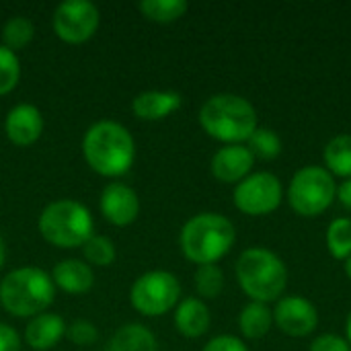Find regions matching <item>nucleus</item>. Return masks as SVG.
Masks as SVG:
<instances>
[{
	"mask_svg": "<svg viewBox=\"0 0 351 351\" xmlns=\"http://www.w3.org/2000/svg\"><path fill=\"white\" fill-rule=\"evenodd\" d=\"M86 165L103 177L125 175L136 158V142L125 125L103 119L93 123L82 138Z\"/></svg>",
	"mask_w": 351,
	"mask_h": 351,
	"instance_id": "nucleus-1",
	"label": "nucleus"
},
{
	"mask_svg": "<svg viewBox=\"0 0 351 351\" xmlns=\"http://www.w3.org/2000/svg\"><path fill=\"white\" fill-rule=\"evenodd\" d=\"M56 298V286L47 271L39 267H19L0 282V304L19 319H33L45 313Z\"/></svg>",
	"mask_w": 351,
	"mask_h": 351,
	"instance_id": "nucleus-2",
	"label": "nucleus"
},
{
	"mask_svg": "<svg viewBox=\"0 0 351 351\" xmlns=\"http://www.w3.org/2000/svg\"><path fill=\"white\" fill-rule=\"evenodd\" d=\"M199 123L208 136L220 142L241 144L257 130V111L245 97L222 93L202 105Z\"/></svg>",
	"mask_w": 351,
	"mask_h": 351,
	"instance_id": "nucleus-3",
	"label": "nucleus"
},
{
	"mask_svg": "<svg viewBox=\"0 0 351 351\" xmlns=\"http://www.w3.org/2000/svg\"><path fill=\"white\" fill-rule=\"evenodd\" d=\"M234 239V226L226 216L204 212L185 222L179 245L189 261L197 265H210L232 249Z\"/></svg>",
	"mask_w": 351,
	"mask_h": 351,
	"instance_id": "nucleus-4",
	"label": "nucleus"
},
{
	"mask_svg": "<svg viewBox=\"0 0 351 351\" xmlns=\"http://www.w3.org/2000/svg\"><path fill=\"white\" fill-rule=\"evenodd\" d=\"M237 280L253 302L267 304L284 294L288 284V269L269 249L253 247L241 253L237 261Z\"/></svg>",
	"mask_w": 351,
	"mask_h": 351,
	"instance_id": "nucleus-5",
	"label": "nucleus"
},
{
	"mask_svg": "<svg viewBox=\"0 0 351 351\" xmlns=\"http://www.w3.org/2000/svg\"><path fill=\"white\" fill-rule=\"evenodd\" d=\"M93 214L86 206L74 199H58L39 214L41 237L58 249L82 247L93 237Z\"/></svg>",
	"mask_w": 351,
	"mask_h": 351,
	"instance_id": "nucleus-6",
	"label": "nucleus"
},
{
	"mask_svg": "<svg viewBox=\"0 0 351 351\" xmlns=\"http://www.w3.org/2000/svg\"><path fill=\"white\" fill-rule=\"evenodd\" d=\"M335 195L337 185L333 181V175L323 167H304L296 171L288 189L292 210L308 218L323 214L333 204Z\"/></svg>",
	"mask_w": 351,
	"mask_h": 351,
	"instance_id": "nucleus-7",
	"label": "nucleus"
},
{
	"mask_svg": "<svg viewBox=\"0 0 351 351\" xmlns=\"http://www.w3.org/2000/svg\"><path fill=\"white\" fill-rule=\"evenodd\" d=\"M181 284L171 271L154 269L142 274L130 290L132 306L144 317H160L177 306Z\"/></svg>",
	"mask_w": 351,
	"mask_h": 351,
	"instance_id": "nucleus-8",
	"label": "nucleus"
},
{
	"mask_svg": "<svg viewBox=\"0 0 351 351\" xmlns=\"http://www.w3.org/2000/svg\"><path fill=\"white\" fill-rule=\"evenodd\" d=\"M282 204V183L271 173L245 177L234 189V206L249 216H265Z\"/></svg>",
	"mask_w": 351,
	"mask_h": 351,
	"instance_id": "nucleus-9",
	"label": "nucleus"
},
{
	"mask_svg": "<svg viewBox=\"0 0 351 351\" xmlns=\"http://www.w3.org/2000/svg\"><path fill=\"white\" fill-rule=\"evenodd\" d=\"M101 12L88 0H66L53 12V31L66 43H84L99 29Z\"/></svg>",
	"mask_w": 351,
	"mask_h": 351,
	"instance_id": "nucleus-10",
	"label": "nucleus"
},
{
	"mask_svg": "<svg viewBox=\"0 0 351 351\" xmlns=\"http://www.w3.org/2000/svg\"><path fill=\"white\" fill-rule=\"evenodd\" d=\"M274 321L290 337H306L319 325L317 306L302 296H286L274 311Z\"/></svg>",
	"mask_w": 351,
	"mask_h": 351,
	"instance_id": "nucleus-11",
	"label": "nucleus"
},
{
	"mask_svg": "<svg viewBox=\"0 0 351 351\" xmlns=\"http://www.w3.org/2000/svg\"><path fill=\"white\" fill-rule=\"evenodd\" d=\"M99 208H101L103 218L109 224L130 226L132 222H136L140 214V199H138V193L130 185L113 181L103 189Z\"/></svg>",
	"mask_w": 351,
	"mask_h": 351,
	"instance_id": "nucleus-12",
	"label": "nucleus"
},
{
	"mask_svg": "<svg viewBox=\"0 0 351 351\" xmlns=\"http://www.w3.org/2000/svg\"><path fill=\"white\" fill-rule=\"evenodd\" d=\"M43 125L45 123H43L41 111L35 105H29V103L14 105L8 111L6 121H4V130H6L8 140L14 146H21V148L35 144L43 134Z\"/></svg>",
	"mask_w": 351,
	"mask_h": 351,
	"instance_id": "nucleus-13",
	"label": "nucleus"
},
{
	"mask_svg": "<svg viewBox=\"0 0 351 351\" xmlns=\"http://www.w3.org/2000/svg\"><path fill=\"white\" fill-rule=\"evenodd\" d=\"M255 156L243 144H228L212 158V175L222 183H241L249 177Z\"/></svg>",
	"mask_w": 351,
	"mask_h": 351,
	"instance_id": "nucleus-14",
	"label": "nucleus"
},
{
	"mask_svg": "<svg viewBox=\"0 0 351 351\" xmlns=\"http://www.w3.org/2000/svg\"><path fill=\"white\" fill-rule=\"evenodd\" d=\"M183 103V97L175 90H144L132 101V111L138 119L158 121L175 113Z\"/></svg>",
	"mask_w": 351,
	"mask_h": 351,
	"instance_id": "nucleus-15",
	"label": "nucleus"
},
{
	"mask_svg": "<svg viewBox=\"0 0 351 351\" xmlns=\"http://www.w3.org/2000/svg\"><path fill=\"white\" fill-rule=\"evenodd\" d=\"M66 335V323L60 315L41 313L33 317L25 329V341L31 350L47 351L56 348Z\"/></svg>",
	"mask_w": 351,
	"mask_h": 351,
	"instance_id": "nucleus-16",
	"label": "nucleus"
},
{
	"mask_svg": "<svg viewBox=\"0 0 351 351\" xmlns=\"http://www.w3.org/2000/svg\"><path fill=\"white\" fill-rule=\"evenodd\" d=\"M53 286L66 294H86L95 284V274L90 265L82 259H64L51 271Z\"/></svg>",
	"mask_w": 351,
	"mask_h": 351,
	"instance_id": "nucleus-17",
	"label": "nucleus"
},
{
	"mask_svg": "<svg viewBox=\"0 0 351 351\" xmlns=\"http://www.w3.org/2000/svg\"><path fill=\"white\" fill-rule=\"evenodd\" d=\"M210 308L199 298H185L177 304L175 327L183 337L197 339L210 329Z\"/></svg>",
	"mask_w": 351,
	"mask_h": 351,
	"instance_id": "nucleus-18",
	"label": "nucleus"
},
{
	"mask_svg": "<svg viewBox=\"0 0 351 351\" xmlns=\"http://www.w3.org/2000/svg\"><path fill=\"white\" fill-rule=\"evenodd\" d=\"M105 351H158V343L148 327L128 323L115 331Z\"/></svg>",
	"mask_w": 351,
	"mask_h": 351,
	"instance_id": "nucleus-19",
	"label": "nucleus"
},
{
	"mask_svg": "<svg viewBox=\"0 0 351 351\" xmlns=\"http://www.w3.org/2000/svg\"><path fill=\"white\" fill-rule=\"evenodd\" d=\"M274 323V313L263 302H251L243 308L239 317L241 333L249 339H261L269 333Z\"/></svg>",
	"mask_w": 351,
	"mask_h": 351,
	"instance_id": "nucleus-20",
	"label": "nucleus"
},
{
	"mask_svg": "<svg viewBox=\"0 0 351 351\" xmlns=\"http://www.w3.org/2000/svg\"><path fill=\"white\" fill-rule=\"evenodd\" d=\"M325 162L331 173L351 179V134L335 136L325 146Z\"/></svg>",
	"mask_w": 351,
	"mask_h": 351,
	"instance_id": "nucleus-21",
	"label": "nucleus"
},
{
	"mask_svg": "<svg viewBox=\"0 0 351 351\" xmlns=\"http://www.w3.org/2000/svg\"><path fill=\"white\" fill-rule=\"evenodd\" d=\"M35 37V25L27 16H10L2 27V45L10 51L25 49Z\"/></svg>",
	"mask_w": 351,
	"mask_h": 351,
	"instance_id": "nucleus-22",
	"label": "nucleus"
},
{
	"mask_svg": "<svg viewBox=\"0 0 351 351\" xmlns=\"http://www.w3.org/2000/svg\"><path fill=\"white\" fill-rule=\"evenodd\" d=\"M138 8L148 21L173 23L187 12L189 4L185 0H142Z\"/></svg>",
	"mask_w": 351,
	"mask_h": 351,
	"instance_id": "nucleus-23",
	"label": "nucleus"
},
{
	"mask_svg": "<svg viewBox=\"0 0 351 351\" xmlns=\"http://www.w3.org/2000/svg\"><path fill=\"white\" fill-rule=\"evenodd\" d=\"M327 247L335 259L346 261L351 257V220L335 218L327 228Z\"/></svg>",
	"mask_w": 351,
	"mask_h": 351,
	"instance_id": "nucleus-24",
	"label": "nucleus"
},
{
	"mask_svg": "<svg viewBox=\"0 0 351 351\" xmlns=\"http://www.w3.org/2000/svg\"><path fill=\"white\" fill-rule=\"evenodd\" d=\"M247 142H249L247 148L251 150V154L253 156H259L263 160H274L282 152V140L269 128H257Z\"/></svg>",
	"mask_w": 351,
	"mask_h": 351,
	"instance_id": "nucleus-25",
	"label": "nucleus"
},
{
	"mask_svg": "<svg viewBox=\"0 0 351 351\" xmlns=\"http://www.w3.org/2000/svg\"><path fill=\"white\" fill-rule=\"evenodd\" d=\"M82 255L86 263L97 265V267H107L115 261V245L109 237L103 234H93L84 245H82Z\"/></svg>",
	"mask_w": 351,
	"mask_h": 351,
	"instance_id": "nucleus-26",
	"label": "nucleus"
},
{
	"mask_svg": "<svg viewBox=\"0 0 351 351\" xmlns=\"http://www.w3.org/2000/svg\"><path fill=\"white\" fill-rule=\"evenodd\" d=\"M224 288V274L216 263L199 265L195 271V290L202 298L212 300L218 298Z\"/></svg>",
	"mask_w": 351,
	"mask_h": 351,
	"instance_id": "nucleus-27",
	"label": "nucleus"
},
{
	"mask_svg": "<svg viewBox=\"0 0 351 351\" xmlns=\"http://www.w3.org/2000/svg\"><path fill=\"white\" fill-rule=\"evenodd\" d=\"M21 78V62L14 51L0 45V95L14 90Z\"/></svg>",
	"mask_w": 351,
	"mask_h": 351,
	"instance_id": "nucleus-28",
	"label": "nucleus"
},
{
	"mask_svg": "<svg viewBox=\"0 0 351 351\" xmlns=\"http://www.w3.org/2000/svg\"><path fill=\"white\" fill-rule=\"evenodd\" d=\"M66 335L74 346H80V348H88V346L97 343V339H99L97 327L90 321H84V319H78V321L70 323L66 327Z\"/></svg>",
	"mask_w": 351,
	"mask_h": 351,
	"instance_id": "nucleus-29",
	"label": "nucleus"
},
{
	"mask_svg": "<svg viewBox=\"0 0 351 351\" xmlns=\"http://www.w3.org/2000/svg\"><path fill=\"white\" fill-rule=\"evenodd\" d=\"M202 351H249L247 346L234 335H218L210 339Z\"/></svg>",
	"mask_w": 351,
	"mask_h": 351,
	"instance_id": "nucleus-30",
	"label": "nucleus"
},
{
	"mask_svg": "<svg viewBox=\"0 0 351 351\" xmlns=\"http://www.w3.org/2000/svg\"><path fill=\"white\" fill-rule=\"evenodd\" d=\"M311 351H351V348L343 337L327 333V335H321L313 341Z\"/></svg>",
	"mask_w": 351,
	"mask_h": 351,
	"instance_id": "nucleus-31",
	"label": "nucleus"
},
{
	"mask_svg": "<svg viewBox=\"0 0 351 351\" xmlns=\"http://www.w3.org/2000/svg\"><path fill=\"white\" fill-rule=\"evenodd\" d=\"M0 351H21L19 333L6 323H0Z\"/></svg>",
	"mask_w": 351,
	"mask_h": 351,
	"instance_id": "nucleus-32",
	"label": "nucleus"
},
{
	"mask_svg": "<svg viewBox=\"0 0 351 351\" xmlns=\"http://www.w3.org/2000/svg\"><path fill=\"white\" fill-rule=\"evenodd\" d=\"M337 197H339V202H341L348 210H351V179L341 183V187L337 189Z\"/></svg>",
	"mask_w": 351,
	"mask_h": 351,
	"instance_id": "nucleus-33",
	"label": "nucleus"
},
{
	"mask_svg": "<svg viewBox=\"0 0 351 351\" xmlns=\"http://www.w3.org/2000/svg\"><path fill=\"white\" fill-rule=\"evenodd\" d=\"M4 259H6V247H4V239H2V232H0V269L4 265Z\"/></svg>",
	"mask_w": 351,
	"mask_h": 351,
	"instance_id": "nucleus-34",
	"label": "nucleus"
},
{
	"mask_svg": "<svg viewBox=\"0 0 351 351\" xmlns=\"http://www.w3.org/2000/svg\"><path fill=\"white\" fill-rule=\"evenodd\" d=\"M346 331H348V343H350V348H351V313H350V317H348V325H346Z\"/></svg>",
	"mask_w": 351,
	"mask_h": 351,
	"instance_id": "nucleus-35",
	"label": "nucleus"
},
{
	"mask_svg": "<svg viewBox=\"0 0 351 351\" xmlns=\"http://www.w3.org/2000/svg\"><path fill=\"white\" fill-rule=\"evenodd\" d=\"M346 274H348V278L351 280V257L346 259Z\"/></svg>",
	"mask_w": 351,
	"mask_h": 351,
	"instance_id": "nucleus-36",
	"label": "nucleus"
}]
</instances>
